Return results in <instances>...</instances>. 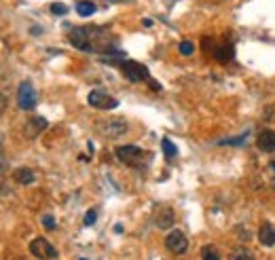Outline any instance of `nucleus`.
I'll return each instance as SVG.
<instances>
[{"instance_id": "f257e3e1", "label": "nucleus", "mask_w": 275, "mask_h": 260, "mask_svg": "<svg viewBox=\"0 0 275 260\" xmlns=\"http://www.w3.org/2000/svg\"><path fill=\"white\" fill-rule=\"evenodd\" d=\"M68 40L74 49L87 53H104L108 55L112 51V36L106 28H72L68 34Z\"/></svg>"}, {"instance_id": "f03ea898", "label": "nucleus", "mask_w": 275, "mask_h": 260, "mask_svg": "<svg viewBox=\"0 0 275 260\" xmlns=\"http://www.w3.org/2000/svg\"><path fill=\"white\" fill-rule=\"evenodd\" d=\"M114 155H117V159L121 161V163L125 165H131V167H144L146 163V152L138 148V146H119L117 150H114Z\"/></svg>"}, {"instance_id": "7ed1b4c3", "label": "nucleus", "mask_w": 275, "mask_h": 260, "mask_svg": "<svg viewBox=\"0 0 275 260\" xmlns=\"http://www.w3.org/2000/svg\"><path fill=\"white\" fill-rule=\"evenodd\" d=\"M121 70H123V76L129 78L131 83H142V80H150L148 68L142 66V64H138V61H131V59L121 61Z\"/></svg>"}, {"instance_id": "20e7f679", "label": "nucleus", "mask_w": 275, "mask_h": 260, "mask_svg": "<svg viewBox=\"0 0 275 260\" xmlns=\"http://www.w3.org/2000/svg\"><path fill=\"white\" fill-rule=\"evenodd\" d=\"M87 102H89L91 108H97V110H112L119 106V102L114 100V97H110L106 91H102V89H93V91L87 95Z\"/></svg>"}, {"instance_id": "39448f33", "label": "nucleus", "mask_w": 275, "mask_h": 260, "mask_svg": "<svg viewBox=\"0 0 275 260\" xmlns=\"http://www.w3.org/2000/svg\"><path fill=\"white\" fill-rule=\"evenodd\" d=\"M30 252L32 256H36L40 260H51V258H57V250L53 248L45 237H36L30 244Z\"/></svg>"}, {"instance_id": "423d86ee", "label": "nucleus", "mask_w": 275, "mask_h": 260, "mask_svg": "<svg viewBox=\"0 0 275 260\" xmlns=\"http://www.w3.org/2000/svg\"><path fill=\"white\" fill-rule=\"evenodd\" d=\"M36 91H34V87L25 80V83L19 85V91H17V104H19L21 110H32L34 106H36Z\"/></svg>"}, {"instance_id": "0eeeda50", "label": "nucleus", "mask_w": 275, "mask_h": 260, "mask_svg": "<svg viewBox=\"0 0 275 260\" xmlns=\"http://www.w3.org/2000/svg\"><path fill=\"white\" fill-rule=\"evenodd\" d=\"M97 131L104 133L108 138H119L123 133H127V123L123 119H112V121H100L97 123Z\"/></svg>"}, {"instance_id": "6e6552de", "label": "nucleus", "mask_w": 275, "mask_h": 260, "mask_svg": "<svg viewBox=\"0 0 275 260\" xmlns=\"http://www.w3.org/2000/svg\"><path fill=\"white\" fill-rule=\"evenodd\" d=\"M165 246L167 250H170L172 254H184L186 250H189V239H186V235L182 231H172L170 235L165 237Z\"/></svg>"}, {"instance_id": "1a4fd4ad", "label": "nucleus", "mask_w": 275, "mask_h": 260, "mask_svg": "<svg viewBox=\"0 0 275 260\" xmlns=\"http://www.w3.org/2000/svg\"><path fill=\"white\" fill-rule=\"evenodd\" d=\"M47 127H49V123H47L45 116H32V119L23 125V136L28 140H34V138H38Z\"/></svg>"}, {"instance_id": "9d476101", "label": "nucleus", "mask_w": 275, "mask_h": 260, "mask_svg": "<svg viewBox=\"0 0 275 260\" xmlns=\"http://www.w3.org/2000/svg\"><path fill=\"white\" fill-rule=\"evenodd\" d=\"M256 146L263 152H275V131H271V129L261 131L259 138H256Z\"/></svg>"}, {"instance_id": "9b49d317", "label": "nucleus", "mask_w": 275, "mask_h": 260, "mask_svg": "<svg viewBox=\"0 0 275 260\" xmlns=\"http://www.w3.org/2000/svg\"><path fill=\"white\" fill-rule=\"evenodd\" d=\"M174 212L170 208H163V210H159L157 212V216H155V224H157V229H161V231H167V229H172L174 227Z\"/></svg>"}, {"instance_id": "f8f14e48", "label": "nucleus", "mask_w": 275, "mask_h": 260, "mask_svg": "<svg viewBox=\"0 0 275 260\" xmlns=\"http://www.w3.org/2000/svg\"><path fill=\"white\" fill-rule=\"evenodd\" d=\"M259 241L265 246V248H273L275 246V227L269 222H265L261 231H259Z\"/></svg>"}, {"instance_id": "ddd939ff", "label": "nucleus", "mask_w": 275, "mask_h": 260, "mask_svg": "<svg viewBox=\"0 0 275 260\" xmlns=\"http://www.w3.org/2000/svg\"><path fill=\"white\" fill-rule=\"evenodd\" d=\"M13 178H15V182H19V184H32L34 180H36V176H34V172L32 169H28V167H19V169H15V174H13Z\"/></svg>"}, {"instance_id": "4468645a", "label": "nucleus", "mask_w": 275, "mask_h": 260, "mask_svg": "<svg viewBox=\"0 0 275 260\" xmlns=\"http://www.w3.org/2000/svg\"><path fill=\"white\" fill-rule=\"evenodd\" d=\"M95 11H97V6H95V2H91V0H78L76 2V13L81 17H91Z\"/></svg>"}, {"instance_id": "2eb2a0df", "label": "nucleus", "mask_w": 275, "mask_h": 260, "mask_svg": "<svg viewBox=\"0 0 275 260\" xmlns=\"http://www.w3.org/2000/svg\"><path fill=\"white\" fill-rule=\"evenodd\" d=\"M229 260H256V258H254V254H252L248 248L239 246V248H235V250H231Z\"/></svg>"}, {"instance_id": "dca6fc26", "label": "nucleus", "mask_w": 275, "mask_h": 260, "mask_svg": "<svg viewBox=\"0 0 275 260\" xmlns=\"http://www.w3.org/2000/svg\"><path fill=\"white\" fill-rule=\"evenodd\" d=\"M214 57H216L218 61H223V64H227L229 59H233V47H231V44L216 47V49H214Z\"/></svg>"}, {"instance_id": "f3484780", "label": "nucleus", "mask_w": 275, "mask_h": 260, "mask_svg": "<svg viewBox=\"0 0 275 260\" xmlns=\"http://www.w3.org/2000/svg\"><path fill=\"white\" fill-rule=\"evenodd\" d=\"M161 148H163V155H165L167 159H174L176 155H178V148H176V146H174V142H172V140H167V138L161 140Z\"/></svg>"}, {"instance_id": "a211bd4d", "label": "nucleus", "mask_w": 275, "mask_h": 260, "mask_svg": "<svg viewBox=\"0 0 275 260\" xmlns=\"http://www.w3.org/2000/svg\"><path fill=\"white\" fill-rule=\"evenodd\" d=\"M250 138V131H246V133H242L239 138H229V140H220L218 144H223V146H242L244 144V140H248Z\"/></svg>"}, {"instance_id": "6ab92c4d", "label": "nucleus", "mask_w": 275, "mask_h": 260, "mask_svg": "<svg viewBox=\"0 0 275 260\" xmlns=\"http://www.w3.org/2000/svg\"><path fill=\"white\" fill-rule=\"evenodd\" d=\"M201 258L203 260H220V254H218V250H214L212 246H206L201 250Z\"/></svg>"}, {"instance_id": "aec40b11", "label": "nucleus", "mask_w": 275, "mask_h": 260, "mask_svg": "<svg viewBox=\"0 0 275 260\" xmlns=\"http://www.w3.org/2000/svg\"><path fill=\"white\" fill-rule=\"evenodd\" d=\"M178 51L182 53V55H193L195 44H193L191 40H182V42H180V47H178Z\"/></svg>"}, {"instance_id": "412c9836", "label": "nucleus", "mask_w": 275, "mask_h": 260, "mask_svg": "<svg viewBox=\"0 0 275 260\" xmlns=\"http://www.w3.org/2000/svg\"><path fill=\"white\" fill-rule=\"evenodd\" d=\"M265 176H267V182L275 188V161H271V163L267 165V172H265Z\"/></svg>"}, {"instance_id": "4be33fe9", "label": "nucleus", "mask_w": 275, "mask_h": 260, "mask_svg": "<svg viewBox=\"0 0 275 260\" xmlns=\"http://www.w3.org/2000/svg\"><path fill=\"white\" fill-rule=\"evenodd\" d=\"M51 13L53 15H66L68 13V6L64 2H53L51 4Z\"/></svg>"}, {"instance_id": "5701e85b", "label": "nucleus", "mask_w": 275, "mask_h": 260, "mask_svg": "<svg viewBox=\"0 0 275 260\" xmlns=\"http://www.w3.org/2000/svg\"><path fill=\"white\" fill-rule=\"evenodd\" d=\"M42 227L47 231H55V218H53L51 214H45V216H42Z\"/></svg>"}, {"instance_id": "b1692460", "label": "nucleus", "mask_w": 275, "mask_h": 260, "mask_svg": "<svg viewBox=\"0 0 275 260\" xmlns=\"http://www.w3.org/2000/svg\"><path fill=\"white\" fill-rule=\"evenodd\" d=\"M95 220H97V210H89L85 214V227H91V224H95Z\"/></svg>"}, {"instance_id": "393cba45", "label": "nucleus", "mask_w": 275, "mask_h": 260, "mask_svg": "<svg viewBox=\"0 0 275 260\" xmlns=\"http://www.w3.org/2000/svg\"><path fill=\"white\" fill-rule=\"evenodd\" d=\"M4 108H6V97H4L2 93H0V114L4 112Z\"/></svg>"}, {"instance_id": "a878e982", "label": "nucleus", "mask_w": 275, "mask_h": 260, "mask_svg": "<svg viewBox=\"0 0 275 260\" xmlns=\"http://www.w3.org/2000/svg\"><path fill=\"white\" fill-rule=\"evenodd\" d=\"M150 87H153L155 91H161V85H159V83H155V80H150Z\"/></svg>"}, {"instance_id": "bb28decb", "label": "nucleus", "mask_w": 275, "mask_h": 260, "mask_svg": "<svg viewBox=\"0 0 275 260\" xmlns=\"http://www.w3.org/2000/svg\"><path fill=\"white\" fill-rule=\"evenodd\" d=\"M142 23H144V28H150V25H153V19H148L146 17V19H142Z\"/></svg>"}, {"instance_id": "cd10ccee", "label": "nucleus", "mask_w": 275, "mask_h": 260, "mask_svg": "<svg viewBox=\"0 0 275 260\" xmlns=\"http://www.w3.org/2000/svg\"><path fill=\"white\" fill-rule=\"evenodd\" d=\"M2 169H4V161L0 159V172H2Z\"/></svg>"}]
</instances>
